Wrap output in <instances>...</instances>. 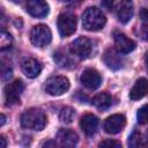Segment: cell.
I'll return each instance as SVG.
<instances>
[{"instance_id": "603a6c76", "label": "cell", "mask_w": 148, "mask_h": 148, "mask_svg": "<svg viewBox=\"0 0 148 148\" xmlns=\"http://www.w3.org/2000/svg\"><path fill=\"white\" fill-rule=\"evenodd\" d=\"M98 146L99 147H108V148H120L121 147L120 142H118L116 140H111V139H106V140L99 142Z\"/></svg>"}, {"instance_id": "52a82bcc", "label": "cell", "mask_w": 148, "mask_h": 148, "mask_svg": "<svg viewBox=\"0 0 148 148\" xmlns=\"http://www.w3.org/2000/svg\"><path fill=\"white\" fill-rule=\"evenodd\" d=\"M71 49V52L76 56L77 58L80 59H87L90 53H91V50H92V45H91V42L86 38V37H79L76 38L69 46Z\"/></svg>"}, {"instance_id": "e0dca14e", "label": "cell", "mask_w": 148, "mask_h": 148, "mask_svg": "<svg viewBox=\"0 0 148 148\" xmlns=\"http://www.w3.org/2000/svg\"><path fill=\"white\" fill-rule=\"evenodd\" d=\"M148 94V80L145 77H140L135 81L134 86L130 91V98L132 101L140 99Z\"/></svg>"}, {"instance_id": "4fadbf2b", "label": "cell", "mask_w": 148, "mask_h": 148, "mask_svg": "<svg viewBox=\"0 0 148 148\" xmlns=\"http://www.w3.org/2000/svg\"><path fill=\"white\" fill-rule=\"evenodd\" d=\"M134 13V6L132 0H121L117 8V17L121 23H127L131 21Z\"/></svg>"}, {"instance_id": "836d02e7", "label": "cell", "mask_w": 148, "mask_h": 148, "mask_svg": "<svg viewBox=\"0 0 148 148\" xmlns=\"http://www.w3.org/2000/svg\"><path fill=\"white\" fill-rule=\"evenodd\" d=\"M147 1H148V0H147Z\"/></svg>"}, {"instance_id": "30bf717a", "label": "cell", "mask_w": 148, "mask_h": 148, "mask_svg": "<svg viewBox=\"0 0 148 148\" xmlns=\"http://www.w3.org/2000/svg\"><path fill=\"white\" fill-rule=\"evenodd\" d=\"M113 39H114V44H116V50L119 53H130L135 49V43L130 39L126 35H124L123 32L119 31H114L113 32Z\"/></svg>"}, {"instance_id": "1f68e13d", "label": "cell", "mask_w": 148, "mask_h": 148, "mask_svg": "<svg viewBox=\"0 0 148 148\" xmlns=\"http://www.w3.org/2000/svg\"><path fill=\"white\" fill-rule=\"evenodd\" d=\"M10 1H13V2H20L21 0H10Z\"/></svg>"}, {"instance_id": "2e32d148", "label": "cell", "mask_w": 148, "mask_h": 148, "mask_svg": "<svg viewBox=\"0 0 148 148\" xmlns=\"http://www.w3.org/2000/svg\"><path fill=\"white\" fill-rule=\"evenodd\" d=\"M80 127L89 136L95 134L96 131H97V127H98V119H97V117L91 114V113L84 114L81 118V120H80Z\"/></svg>"}, {"instance_id": "277c9868", "label": "cell", "mask_w": 148, "mask_h": 148, "mask_svg": "<svg viewBox=\"0 0 148 148\" xmlns=\"http://www.w3.org/2000/svg\"><path fill=\"white\" fill-rule=\"evenodd\" d=\"M69 88V81L65 76H52L45 82V90L49 95L59 96Z\"/></svg>"}, {"instance_id": "3957f363", "label": "cell", "mask_w": 148, "mask_h": 148, "mask_svg": "<svg viewBox=\"0 0 148 148\" xmlns=\"http://www.w3.org/2000/svg\"><path fill=\"white\" fill-rule=\"evenodd\" d=\"M52 34L47 25L38 24L35 25L30 31V40L37 47H44L51 43Z\"/></svg>"}, {"instance_id": "7c38bea8", "label": "cell", "mask_w": 148, "mask_h": 148, "mask_svg": "<svg viewBox=\"0 0 148 148\" xmlns=\"http://www.w3.org/2000/svg\"><path fill=\"white\" fill-rule=\"evenodd\" d=\"M103 61L105 62V65L109 68H111L113 71L120 69L124 66V60L120 57V53L117 50H113V49H109L104 52Z\"/></svg>"}, {"instance_id": "d4e9b609", "label": "cell", "mask_w": 148, "mask_h": 148, "mask_svg": "<svg viewBox=\"0 0 148 148\" xmlns=\"http://www.w3.org/2000/svg\"><path fill=\"white\" fill-rule=\"evenodd\" d=\"M113 2H114V0H101L102 6H103L105 9H108V10H110V9L113 7Z\"/></svg>"}, {"instance_id": "d6a6232c", "label": "cell", "mask_w": 148, "mask_h": 148, "mask_svg": "<svg viewBox=\"0 0 148 148\" xmlns=\"http://www.w3.org/2000/svg\"><path fill=\"white\" fill-rule=\"evenodd\" d=\"M147 139H148V131H147Z\"/></svg>"}, {"instance_id": "5bb4252c", "label": "cell", "mask_w": 148, "mask_h": 148, "mask_svg": "<svg viewBox=\"0 0 148 148\" xmlns=\"http://www.w3.org/2000/svg\"><path fill=\"white\" fill-rule=\"evenodd\" d=\"M22 72L30 79H34L36 76L39 75V73L42 72V65L38 60L34 59V58H28L25 60L22 61L21 65Z\"/></svg>"}, {"instance_id": "9c48e42d", "label": "cell", "mask_w": 148, "mask_h": 148, "mask_svg": "<svg viewBox=\"0 0 148 148\" xmlns=\"http://www.w3.org/2000/svg\"><path fill=\"white\" fill-rule=\"evenodd\" d=\"M80 80H81V83L88 88V89H97L99 86H101V82H102V77L99 75V73L94 69V68H87L82 72L81 76H80Z\"/></svg>"}, {"instance_id": "9a60e30c", "label": "cell", "mask_w": 148, "mask_h": 148, "mask_svg": "<svg viewBox=\"0 0 148 148\" xmlns=\"http://www.w3.org/2000/svg\"><path fill=\"white\" fill-rule=\"evenodd\" d=\"M57 139L59 143L65 147H74L79 141L77 134L68 128H60L57 134Z\"/></svg>"}, {"instance_id": "4dcf8cb0", "label": "cell", "mask_w": 148, "mask_h": 148, "mask_svg": "<svg viewBox=\"0 0 148 148\" xmlns=\"http://www.w3.org/2000/svg\"><path fill=\"white\" fill-rule=\"evenodd\" d=\"M146 69H147V72H148V53H147V56H146Z\"/></svg>"}, {"instance_id": "7a4b0ae2", "label": "cell", "mask_w": 148, "mask_h": 148, "mask_svg": "<svg viewBox=\"0 0 148 148\" xmlns=\"http://www.w3.org/2000/svg\"><path fill=\"white\" fill-rule=\"evenodd\" d=\"M46 124V116L38 109H29L21 116V125L24 128L42 131Z\"/></svg>"}, {"instance_id": "ba28073f", "label": "cell", "mask_w": 148, "mask_h": 148, "mask_svg": "<svg viewBox=\"0 0 148 148\" xmlns=\"http://www.w3.org/2000/svg\"><path fill=\"white\" fill-rule=\"evenodd\" d=\"M126 125V119L123 114H112L108 117L103 124V128L108 134H117L123 131Z\"/></svg>"}, {"instance_id": "7402d4cb", "label": "cell", "mask_w": 148, "mask_h": 148, "mask_svg": "<svg viewBox=\"0 0 148 148\" xmlns=\"http://www.w3.org/2000/svg\"><path fill=\"white\" fill-rule=\"evenodd\" d=\"M138 121L140 124H147L148 123V104L141 106L136 113Z\"/></svg>"}, {"instance_id": "8fae6325", "label": "cell", "mask_w": 148, "mask_h": 148, "mask_svg": "<svg viewBox=\"0 0 148 148\" xmlns=\"http://www.w3.org/2000/svg\"><path fill=\"white\" fill-rule=\"evenodd\" d=\"M27 12L34 17H45L49 14V5L45 0H27Z\"/></svg>"}, {"instance_id": "f1b7e54d", "label": "cell", "mask_w": 148, "mask_h": 148, "mask_svg": "<svg viewBox=\"0 0 148 148\" xmlns=\"http://www.w3.org/2000/svg\"><path fill=\"white\" fill-rule=\"evenodd\" d=\"M5 121H6V117H5V114H1V123H0V125L3 126L5 125Z\"/></svg>"}, {"instance_id": "ffe728a7", "label": "cell", "mask_w": 148, "mask_h": 148, "mask_svg": "<svg viewBox=\"0 0 148 148\" xmlns=\"http://www.w3.org/2000/svg\"><path fill=\"white\" fill-rule=\"evenodd\" d=\"M53 58H54V61L60 67H64V68H72V67H74V64L72 62V60L67 56L62 54L61 52H56Z\"/></svg>"}, {"instance_id": "44dd1931", "label": "cell", "mask_w": 148, "mask_h": 148, "mask_svg": "<svg viewBox=\"0 0 148 148\" xmlns=\"http://www.w3.org/2000/svg\"><path fill=\"white\" fill-rule=\"evenodd\" d=\"M128 146L131 147H142V146H146V143L143 142V140L141 139V135L136 132H134L131 136H130V140H128Z\"/></svg>"}, {"instance_id": "83f0119b", "label": "cell", "mask_w": 148, "mask_h": 148, "mask_svg": "<svg viewBox=\"0 0 148 148\" xmlns=\"http://www.w3.org/2000/svg\"><path fill=\"white\" fill-rule=\"evenodd\" d=\"M0 141H1V147L5 148V147L7 146V143H6V140H5V136H3V135L0 136Z\"/></svg>"}, {"instance_id": "6da1fadb", "label": "cell", "mask_w": 148, "mask_h": 148, "mask_svg": "<svg viewBox=\"0 0 148 148\" xmlns=\"http://www.w3.org/2000/svg\"><path fill=\"white\" fill-rule=\"evenodd\" d=\"M106 23V18L102 10L97 7H89L84 10L82 15V24L83 28L88 31H97L103 29Z\"/></svg>"}, {"instance_id": "ac0fdd59", "label": "cell", "mask_w": 148, "mask_h": 148, "mask_svg": "<svg viewBox=\"0 0 148 148\" xmlns=\"http://www.w3.org/2000/svg\"><path fill=\"white\" fill-rule=\"evenodd\" d=\"M112 98L108 92H101L92 98V104L99 110H106L111 106Z\"/></svg>"}, {"instance_id": "5b68a950", "label": "cell", "mask_w": 148, "mask_h": 148, "mask_svg": "<svg viewBox=\"0 0 148 148\" xmlns=\"http://www.w3.org/2000/svg\"><path fill=\"white\" fill-rule=\"evenodd\" d=\"M58 30L62 37L71 36L76 30V17L71 13H62L58 16Z\"/></svg>"}, {"instance_id": "f546056e", "label": "cell", "mask_w": 148, "mask_h": 148, "mask_svg": "<svg viewBox=\"0 0 148 148\" xmlns=\"http://www.w3.org/2000/svg\"><path fill=\"white\" fill-rule=\"evenodd\" d=\"M43 146H56V142H45Z\"/></svg>"}, {"instance_id": "cb8c5ba5", "label": "cell", "mask_w": 148, "mask_h": 148, "mask_svg": "<svg viewBox=\"0 0 148 148\" xmlns=\"http://www.w3.org/2000/svg\"><path fill=\"white\" fill-rule=\"evenodd\" d=\"M139 36H140L143 40H148V24H143L142 27H140Z\"/></svg>"}, {"instance_id": "484cf974", "label": "cell", "mask_w": 148, "mask_h": 148, "mask_svg": "<svg viewBox=\"0 0 148 148\" xmlns=\"http://www.w3.org/2000/svg\"><path fill=\"white\" fill-rule=\"evenodd\" d=\"M140 17L145 23L148 24V8H142L140 10Z\"/></svg>"}, {"instance_id": "4316f807", "label": "cell", "mask_w": 148, "mask_h": 148, "mask_svg": "<svg viewBox=\"0 0 148 148\" xmlns=\"http://www.w3.org/2000/svg\"><path fill=\"white\" fill-rule=\"evenodd\" d=\"M10 76H12V69L9 67H8L7 71H5L2 68V80L5 81V80H7V77H10Z\"/></svg>"}, {"instance_id": "d6986e66", "label": "cell", "mask_w": 148, "mask_h": 148, "mask_svg": "<svg viewBox=\"0 0 148 148\" xmlns=\"http://www.w3.org/2000/svg\"><path fill=\"white\" fill-rule=\"evenodd\" d=\"M74 116H75L74 109H72L71 106H65L61 109L59 113V119L65 124H71L74 119Z\"/></svg>"}, {"instance_id": "8992f818", "label": "cell", "mask_w": 148, "mask_h": 148, "mask_svg": "<svg viewBox=\"0 0 148 148\" xmlns=\"http://www.w3.org/2000/svg\"><path fill=\"white\" fill-rule=\"evenodd\" d=\"M24 90V84L21 80H15L12 83L7 84L5 88V101L6 105L10 106L20 103V96Z\"/></svg>"}]
</instances>
